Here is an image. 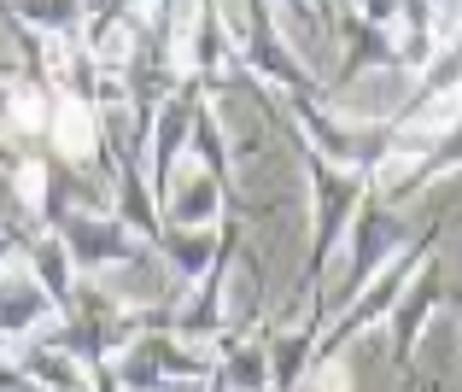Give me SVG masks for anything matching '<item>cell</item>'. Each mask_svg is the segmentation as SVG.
Instances as JSON below:
<instances>
[{
  "label": "cell",
  "mask_w": 462,
  "mask_h": 392,
  "mask_svg": "<svg viewBox=\"0 0 462 392\" xmlns=\"http://www.w3.org/2000/svg\"><path fill=\"white\" fill-rule=\"evenodd\" d=\"M59 152H64V159H88V152H94V135H88V111L76 106V100H64V106H59Z\"/></svg>",
  "instance_id": "obj_1"
},
{
  "label": "cell",
  "mask_w": 462,
  "mask_h": 392,
  "mask_svg": "<svg viewBox=\"0 0 462 392\" xmlns=\"http://www.w3.org/2000/svg\"><path fill=\"white\" fill-rule=\"evenodd\" d=\"M322 392H357V387H351L346 369H328V375H322Z\"/></svg>",
  "instance_id": "obj_3"
},
{
  "label": "cell",
  "mask_w": 462,
  "mask_h": 392,
  "mask_svg": "<svg viewBox=\"0 0 462 392\" xmlns=\"http://www.w3.org/2000/svg\"><path fill=\"white\" fill-rule=\"evenodd\" d=\"M18 194H24L30 205H41V170H36V164H24V170H18Z\"/></svg>",
  "instance_id": "obj_2"
}]
</instances>
